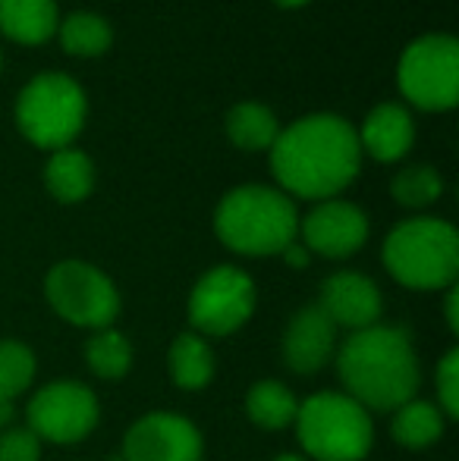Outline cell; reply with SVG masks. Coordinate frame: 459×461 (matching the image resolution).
Segmentation results:
<instances>
[{
    "label": "cell",
    "instance_id": "1",
    "mask_svg": "<svg viewBox=\"0 0 459 461\" xmlns=\"http://www.w3.org/2000/svg\"><path fill=\"white\" fill-rule=\"evenodd\" d=\"M362 148L353 122L337 113H312L280 129L271 145V170L280 192L327 201L359 176Z\"/></svg>",
    "mask_w": 459,
    "mask_h": 461
},
{
    "label": "cell",
    "instance_id": "2",
    "mask_svg": "<svg viewBox=\"0 0 459 461\" xmlns=\"http://www.w3.org/2000/svg\"><path fill=\"white\" fill-rule=\"evenodd\" d=\"M340 380L349 399L365 411H397L418 389V358L406 330L374 323L349 333L337 355Z\"/></svg>",
    "mask_w": 459,
    "mask_h": 461
},
{
    "label": "cell",
    "instance_id": "3",
    "mask_svg": "<svg viewBox=\"0 0 459 461\" xmlns=\"http://www.w3.org/2000/svg\"><path fill=\"white\" fill-rule=\"evenodd\" d=\"M215 232L236 255H283L299 236V213L280 188L239 185L217 204Z\"/></svg>",
    "mask_w": 459,
    "mask_h": 461
},
{
    "label": "cell",
    "instance_id": "4",
    "mask_svg": "<svg viewBox=\"0 0 459 461\" xmlns=\"http://www.w3.org/2000/svg\"><path fill=\"white\" fill-rule=\"evenodd\" d=\"M384 267L406 289H450L459 274L456 230L437 217L403 220L384 242Z\"/></svg>",
    "mask_w": 459,
    "mask_h": 461
},
{
    "label": "cell",
    "instance_id": "5",
    "mask_svg": "<svg viewBox=\"0 0 459 461\" xmlns=\"http://www.w3.org/2000/svg\"><path fill=\"white\" fill-rule=\"evenodd\" d=\"M293 424L306 456L318 461H362L374 439L372 414L346 393H315Z\"/></svg>",
    "mask_w": 459,
    "mask_h": 461
},
{
    "label": "cell",
    "instance_id": "6",
    "mask_svg": "<svg viewBox=\"0 0 459 461\" xmlns=\"http://www.w3.org/2000/svg\"><path fill=\"white\" fill-rule=\"evenodd\" d=\"M86 92L63 73H41L16 97V126L44 151L67 148L86 126Z\"/></svg>",
    "mask_w": 459,
    "mask_h": 461
},
{
    "label": "cell",
    "instance_id": "7",
    "mask_svg": "<svg viewBox=\"0 0 459 461\" xmlns=\"http://www.w3.org/2000/svg\"><path fill=\"white\" fill-rule=\"evenodd\" d=\"M399 92L418 110H450L459 101V41L454 35H422L403 50L397 67Z\"/></svg>",
    "mask_w": 459,
    "mask_h": 461
},
{
    "label": "cell",
    "instance_id": "8",
    "mask_svg": "<svg viewBox=\"0 0 459 461\" xmlns=\"http://www.w3.org/2000/svg\"><path fill=\"white\" fill-rule=\"evenodd\" d=\"M48 302L63 321L88 330H107L120 314V295L111 276L86 261H60L44 279Z\"/></svg>",
    "mask_w": 459,
    "mask_h": 461
},
{
    "label": "cell",
    "instance_id": "9",
    "mask_svg": "<svg viewBox=\"0 0 459 461\" xmlns=\"http://www.w3.org/2000/svg\"><path fill=\"white\" fill-rule=\"evenodd\" d=\"M255 285L239 267H215L196 283L189 295V321L198 336H230L252 317Z\"/></svg>",
    "mask_w": 459,
    "mask_h": 461
},
{
    "label": "cell",
    "instance_id": "10",
    "mask_svg": "<svg viewBox=\"0 0 459 461\" xmlns=\"http://www.w3.org/2000/svg\"><path fill=\"white\" fill-rule=\"evenodd\" d=\"M98 399L76 380H57L41 386L29 402V430L50 443H79L98 424Z\"/></svg>",
    "mask_w": 459,
    "mask_h": 461
},
{
    "label": "cell",
    "instance_id": "11",
    "mask_svg": "<svg viewBox=\"0 0 459 461\" xmlns=\"http://www.w3.org/2000/svg\"><path fill=\"white\" fill-rule=\"evenodd\" d=\"M202 433L179 414L154 411L135 420L123 439V461H198Z\"/></svg>",
    "mask_w": 459,
    "mask_h": 461
},
{
    "label": "cell",
    "instance_id": "12",
    "mask_svg": "<svg viewBox=\"0 0 459 461\" xmlns=\"http://www.w3.org/2000/svg\"><path fill=\"white\" fill-rule=\"evenodd\" d=\"M299 236L306 251L321 258H349L365 245L368 217L349 201L327 198L315 211H308L306 220H299Z\"/></svg>",
    "mask_w": 459,
    "mask_h": 461
},
{
    "label": "cell",
    "instance_id": "13",
    "mask_svg": "<svg viewBox=\"0 0 459 461\" xmlns=\"http://www.w3.org/2000/svg\"><path fill=\"white\" fill-rule=\"evenodd\" d=\"M318 308L331 317L334 327H346L355 333V330H365L378 323L381 292L372 276L344 270V274H334L325 279Z\"/></svg>",
    "mask_w": 459,
    "mask_h": 461
},
{
    "label": "cell",
    "instance_id": "14",
    "mask_svg": "<svg viewBox=\"0 0 459 461\" xmlns=\"http://www.w3.org/2000/svg\"><path fill=\"white\" fill-rule=\"evenodd\" d=\"M334 342H337V327L331 317L318 304H308L296 311L283 333V358L296 374H318L331 361Z\"/></svg>",
    "mask_w": 459,
    "mask_h": 461
},
{
    "label": "cell",
    "instance_id": "15",
    "mask_svg": "<svg viewBox=\"0 0 459 461\" xmlns=\"http://www.w3.org/2000/svg\"><path fill=\"white\" fill-rule=\"evenodd\" d=\"M412 139H416V122H412L409 110L399 104H378L362 122L359 148L381 164H393L409 154Z\"/></svg>",
    "mask_w": 459,
    "mask_h": 461
},
{
    "label": "cell",
    "instance_id": "16",
    "mask_svg": "<svg viewBox=\"0 0 459 461\" xmlns=\"http://www.w3.org/2000/svg\"><path fill=\"white\" fill-rule=\"evenodd\" d=\"M0 32L19 44H44L57 35L54 0H0Z\"/></svg>",
    "mask_w": 459,
    "mask_h": 461
},
{
    "label": "cell",
    "instance_id": "17",
    "mask_svg": "<svg viewBox=\"0 0 459 461\" xmlns=\"http://www.w3.org/2000/svg\"><path fill=\"white\" fill-rule=\"evenodd\" d=\"M44 183H48V192L63 204L86 201L95 188L92 158L76 151V148H60L50 154L48 167H44Z\"/></svg>",
    "mask_w": 459,
    "mask_h": 461
},
{
    "label": "cell",
    "instance_id": "18",
    "mask_svg": "<svg viewBox=\"0 0 459 461\" xmlns=\"http://www.w3.org/2000/svg\"><path fill=\"white\" fill-rule=\"evenodd\" d=\"M170 376L179 389H205L215 376V352L208 348V339L198 333H179L167 355Z\"/></svg>",
    "mask_w": 459,
    "mask_h": 461
},
{
    "label": "cell",
    "instance_id": "19",
    "mask_svg": "<svg viewBox=\"0 0 459 461\" xmlns=\"http://www.w3.org/2000/svg\"><path fill=\"white\" fill-rule=\"evenodd\" d=\"M224 126H227V139L243 151H271V145L280 135L277 116L264 104L255 101H243L236 107H230Z\"/></svg>",
    "mask_w": 459,
    "mask_h": 461
},
{
    "label": "cell",
    "instance_id": "20",
    "mask_svg": "<svg viewBox=\"0 0 459 461\" xmlns=\"http://www.w3.org/2000/svg\"><path fill=\"white\" fill-rule=\"evenodd\" d=\"M444 420H447L444 411L431 405V402L409 399L406 405H399L397 411H393L390 433L399 446H406V449H425V446L441 439Z\"/></svg>",
    "mask_w": 459,
    "mask_h": 461
},
{
    "label": "cell",
    "instance_id": "21",
    "mask_svg": "<svg viewBox=\"0 0 459 461\" xmlns=\"http://www.w3.org/2000/svg\"><path fill=\"white\" fill-rule=\"evenodd\" d=\"M296 408H299L296 395L277 380L255 383L249 389V395H245V414L262 430H283V427H289L296 420Z\"/></svg>",
    "mask_w": 459,
    "mask_h": 461
},
{
    "label": "cell",
    "instance_id": "22",
    "mask_svg": "<svg viewBox=\"0 0 459 461\" xmlns=\"http://www.w3.org/2000/svg\"><path fill=\"white\" fill-rule=\"evenodd\" d=\"M114 32L98 13H69L60 23V44L73 57H98L111 48Z\"/></svg>",
    "mask_w": 459,
    "mask_h": 461
},
{
    "label": "cell",
    "instance_id": "23",
    "mask_svg": "<svg viewBox=\"0 0 459 461\" xmlns=\"http://www.w3.org/2000/svg\"><path fill=\"white\" fill-rule=\"evenodd\" d=\"M86 358L92 374H98L101 380H120L126 376L129 365H133V348H129V339L116 330H98V333L88 339L86 346Z\"/></svg>",
    "mask_w": 459,
    "mask_h": 461
},
{
    "label": "cell",
    "instance_id": "24",
    "mask_svg": "<svg viewBox=\"0 0 459 461\" xmlns=\"http://www.w3.org/2000/svg\"><path fill=\"white\" fill-rule=\"evenodd\" d=\"M390 192H393V198H397V204H403V207H428L444 194V179L435 167L416 164V167H406V170H399L397 176H393Z\"/></svg>",
    "mask_w": 459,
    "mask_h": 461
},
{
    "label": "cell",
    "instance_id": "25",
    "mask_svg": "<svg viewBox=\"0 0 459 461\" xmlns=\"http://www.w3.org/2000/svg\"><path fill=\"white\" fill-rule=\"evenodd\" d=\"M35 376V352L23 342H0V402L10 405L19 393H25Z\"/></svg>",
    "mask_w": 459,
    "mask_h": 461
},
{
    "label": "cell",
    "instance_id": "26",
    "mask_svg": "<svg viewBox=\"0 0 459 461\" xmlns=\"http://www.w3.org/2000/svg\"><path fill=\"white\" fill-rule=\"evenodd\" d=\"M437 399H441L444 418L459 414V352L450 348L444 361L437 365Z\"/></svg>",
    "mask_w": 459,
    "mask_h": 461
},
{
    "label": "cell",
    "instance_id": "27",
    "mask_svg": "<svg viewBox=\"0 0 459 461\" xmlns=\"http://www.w3.org/2000/svg\"><path fill=\"white\" fill-rule=\"evenodd\" d=\"M41 439L25 427H10L0 433V461H38Z\"/></svg>",
    "mask_w": 459,
    "mask_h": 461
},
{
    "label": "cell",
    "instance_id": "28",
    "mask_svg": "<svg viewBox=\"0 0 459 461\" xmlns=\"http://www.w3.org/2000/svg\"><path fill=\"white\" fill-rule=\"evenodd\" d=\"M459 292H456V285H450V292H447V323H450V330H459Z\"/></svg>",
    "mask_w": 459,
    "mask_h": 461
},
{
    "label": "cell",
    "instance_id": "29",
    "mask_svg": "<svg viewBox=\"0 0 459 461\" xmlns=\"http://www.w3.org/2000/svg\"><path fill=\"white\" fill-rule=\"evenodd\" d=\"M283 258H287L289 264H293V267H302V264L308 261V251H306V245H289L287 251H283Z\"/></svg>",
    "mask_w": 459,
    "mask_h": 461
},
{
    "label": "cell",
    "instance_id": "30",
    "mask_svg": "<svg viewBox=\"0 0 459 461\" xmlns=\"http://www.w3.org/2000/svg\"><path fill=\"white\" fill-rule=\"evenodd\" d=\"M274 4H280V6H302V4H308V0H274Z\"/></svg>",
    "mask_w": 459,
    "mask_h": 461
},
{
    "label": "cell",
    "instance_id": "31",
    "mask_svg": "<svg viewBox=\"0 0 459 461\" xmlns=\"http://www.w3.org/2000/svg\"><path fill=\"white\" fill-rule=\"evenodd\" d=\"M274 461H302L299 456H277Z\"/></svg>",
    "mask_w": 459,
    "mask_h": 461
}]
</instances>
